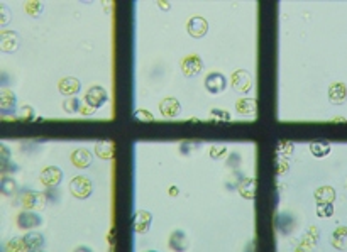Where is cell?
<instances>
[{"label": "cell", "instance_id": "cell-1", "mask_svg": "<svg viewBox=\"0 0 347 252\" xmlns=\"http://www.w3.org/2000/svg\"><path fill=\"white\" fill-rule=\"evenodd\" d=\"M92 181L88 178H85V176H77V178L72 180V183H70V191H72V195L75 198H80V200H86L90 195H92Z\"/></svg>", "mask_w": 347, "mask_h": 252}, {"label": "cell", "instance_id": "cell-2", "mask_svg": "<svg viewBox=\"0 0 347 252\" xmlns=\"http://www.w3.org/2000/svg\"><path fill=\"white\" fill-rule=\"evenodd\" d=\"M109 100V93L105 92V88H102V86H92V88L88 90V92L85 93V104L86 107L97 110L100 108L102 105H105Z\"/></svg>", "mask_w": 347, "mask_h": 252}, {"label": "cell", "instance_id": "cell-3", "mask_svg": "<svg viewBox=\"0 0 347 252\" xmlns=\"http://www.w3.org/2000/svg\"><path fill=\"white\" fill-rule=\"evenodd\" d=\"M231 85L235 92L247 93L252 88V76L246 72V70H239V72H235L234 74H232Z\"/></svg>", "mask_w": 347, "mask_h": 252}, {"label": "cell", "instance_id": "cell-4", "mask_svg": "<svg viewBox=\"0 0 347 252\" xmlns=\"http://www.w3.org/2000/svg\"><path fill=\"white\" fill-rule=\"evenodd\" d=\"M21 205L27 210H41L46 205V196L38 191H26L21 196Z\"/></svg>", "mask_w": 347, "mask_h": 252}, {"label": "cell", "instance_id": "cell-5", "mask_svg": "<svg viewBox=\"0 0 347 252\" xmlns=\"http://www.w3.org/2000/svg\"><path fill=\"white\" fill-rule=\"evenodd\" d=\"M202 68H203V63L200 60V56H196V54H190V56H187L183 60V63H181V72L188 78L196 76V74L202 72Z\"/></svg>", "mask_w": 347, "mask_h": 252}, {"label": "cell", "instance_id": "cell-6", "mask_svg": "<svg viewBox=\"0 0 347 252\" xmlns=\"http://www.w3.org/2000/svg\"><path fill=\"white\" fill-rule=\"evenodd\" d=\"M226 86H227V80H226V76H224L222 73H210L207 78H205V88H207V92H210V93H214V95H217V93H222L224 90H226Z\"/></svg>", "mask_w": 347, "mask_h": 252}, {"label": "cell", "instance_id": "cell-7", "mask_svg": "<svg viewBox=\"0 0 347 252\" xmlns=\"http://www.w3.org/2000/svg\"><path fill=\"white\" fill-rule=\"evenodd\" d=\"M39 180L44 186L48 188H53V186H58L60 181L63 180V171L60 168L56 166H49V168H44L39 175Z\"/></svg>", "mask_w": 347, "mask_h": 252}, {"label": "cell", "instance_id": "cell-8", "mask_svg": "<svg viewBox=\"0 0 347 252\" xmlns=\"http://www.w3.org/2000/svg\"><path fill=\"white\" fill-rule=\"evenodd\" d=\"M187 29H188V34H190L192 37L200 39V37H203L205 34H207V31H208V22L205 21L203 17H193V19H190V21H188Z\"/></svg>", "mask_w": 347, "mask_h": 252}, {"label": "cell", "instance_id": "cell-9", "mask_svg": "<svg viewBox=\"0 0 347 252\" xmlns=\"http://www.w3.org/2000/svg\"><path fill=\"white\" fill-rule=\"evenodd\" d=\"M161 115L166 117V119H175V117L180 115L181 112V105L176 98H164L159 105Z\"/></svg>", "mask_w": 347, "mask_h": 252}, {"label": "cell", "instance_id": "cell-10", "mask_svg": "<svg viewBox=\"0 0 347 252\" xmlns=\"http://www.w3.org/2000/svg\"><path fill=\"white\" fill-rule=\"evenodd\" d=\"M19 46V37L14 31H2L0 33V48L3 53H14Z\"/></svg>", "mask_w": 347, "mask_h": 252}, {"label": "cell", "instance_id": "cell-11", "mask_svg": "<svg viewBox=\"0 0 347 252\" xmlns=\"http://www.w3.org/2000/svg\"><path fill=\"white\" fill-rule=\"evenodd\" d=\"M42 223L41 216L36 215L34 212L27 210V212H22V214H19L17 216V225L21 228H26V230H29V228H36Z\"/></svg>", "mask_w": 347, "mask_h": 252}, {"label": "cell", "instance_id": "cell-12", "mask_svg": "<svg viewBox=\"0 0 347 252\" xmlns=\"http://www.w3.org/2000/svg\"><path fill=\"white\" fill-rule=\"evenodd\" d=\"M151 222H153V215L149 212H144V210H139L136 212L134 215V230L137 234H146L151 227Z\"/></svg>", "mask_w": 347, "mask_h": 252}, {"label": "cell", "instance_id": "cell-13", "mask_svg": "<svg viewBox=\"0 0 347 252\" xmlns=\"http://www.w3.org/2000/svg\"><path fill=\"white\" fill-rule=\"evenodd\" d=\"M81 90V83L78 78L73 76H66L60 81V93L65 97H73L77 95L78 92Z\"/></svg>", "mask_w": 347, "mask_h": 252}, {"label": "cell", "instance_id": "cell-14", "mask_svg": "<svg viewBox=\"0 0 347 252\" xmlns=\"http://www.w3.org/2000/svg\"><path fill=\"white\" fill-rule=\"evenodd\" d=\"M235 110L244 117H254L256 112H258V104H256L254 98H240L235 104Z\"/></svg>", "mask_w": 347, "mask_h": 252}, {"label": "cell", "instance_id": "cell-15", "mask_svg": "<svg viewBox=\"0 0 347 252\" xmlns=\"http://www.w3.org/2000/svg\"><path fill=\"white\" fill-rule=\"evenodd\" d=\"M0 108H2L3 113H14V108H15V95L12 90L9 88H2L0 92Z\"/></svg>", "mask_w": 347, "mask_h": 252}, {"label": "cell", "instance_id": "cell-16", "mask_svg": "<svg viewBox=\"0 0 347 252\" xmlns=\"http://www.w3.org/2000/svg\"><path fill=\"white\" fill-rule=\"evenodd\" d=\"M95 154L104 161L112 159L114 154H116V144L112 141H100L95 145Z\"/></svg>", "mask_w": 347, "mask_h": 252}, {"label": "cell", "instance_id": "cell-17", "mask_svg": "<svg viewBox=\"0 0 347 252\" xmlns=\"http://www.w3.org/2000/svg\"><path fill=\"white\" fill-rule=\"evenodd\" d=\"M237 190H239V195L242 196L244 200H254L256 198V181L252 178L240 180Z\"/></svg>", "mask_w": 347, "mask_h": 252}, {"label": "cell", "instance_id": "cell-18", "mask_svg": "<svg viewBox=\"0 0 347 252\" xmlns=\"http://www.w3.org/2000/svg\"><path fill=\"white\" fill-rule=\"evenodd\" d=\"M72 163L80 169L88 168L90 164H92V154H90V151H86V149H77L72 154Z\"/></svg>", "mask_w": 347, "mask_h": 252}, {"label": "cell", "instance_id": "cell-19", "mask_svg": "<svg viewBox=\"0 0 347 252\" xmlns=\"http://www.w3.org/2000/svg\"><path fill=\"white\" fill-rule=\"evenodd\" d=\"M329 98L334 105H341L346 100V85L344 83H334L329 90Z\"/></svg>", "mask_w": 347, "mask_h": 252}, {"label": "cell", "instance_id": "cell-20", "mask_svg": "<svg viewBox=\"0 0 347 252\" xmlns=\"http://www.w3.org/2000/svg\"><path fill=\"white\" fill-rule=\"evenodd\" d=\"M24 242L27 251H39L44 246V237L41 234H38V232H31L24 237Z\"/></svg>", "mask_w": 347, "mask_h": 252}, {"label": "cell", "instance_id": "cell-21", "mask_svg": "<svg viewBox=\"0 0 347 252\" xmlns=\"http://www.w3.org/2000/svg\"><path fill=\"white\" fill-rule=\"evenodd\" d=\"M335 190L330 186H322L315 191V200L317 203H334L335 202Z\"/></svg>", "mask_w": 347, "mask_h": 252}, {"label": "cell", "instance_id": "cell-22", "mask_svg": "<svg viewBox=\"0 0 347 252\" xmlns=\"http://www.w3.org/2000/svg\"><path fill=\"white\" fill-rule=\"evenodd\" d=\"M310 151L315 157H325L330 152V144L322 141V143H311Z\"/></svg>", "mask_w": 347, "mask_h": 252}, {"label": "cell", "instance_id": "cell-23", "mask_svg": "<svg viewBox=\"0 0 347 252\" xmlns=\"http://www.w3.org/2000/svg\"><path fill=\"white\" fill-rule=\"evenodd\" d=\"M0 190H2V193L5 196H12V195H15V191H17V183H15L12 178L3 176L2 183H0Z\"/></svg>", "mask_w": 347, "mask_h": 252}, {"label": "cell", "instance_id": "cell-24", "mask_svg": "<svg viewBox=\"0 0 347 252\" xmlns=\"http://www.w3.org/2000/svg\"><path fill=\"white\" fill-rule=\"evenodd\" d=\"M295 144L291 141H279L278 145H276V154L281 157H288L290 154H293Z\"/></svg>", "mask_w": 347, "mask_h": 252}, {"label": "cell", "instance_id": "cell-25", "mask_svg": "<svg viewBox=\"0 0 347 252\" xmlns=\"http://www.w3.org/2000/svg\"><path fill=\"white\" fill-rule=\"evenodd\" d=\"M42 9H44V5H42V2H38V0H29V2L24 3L26 14L33 15V17H36V15L41 14Z\"/></svg>", "mask_w": 347, "mask_h": 252}, {"label": "cell", "instance_id": "cell-26", "mask_svg": "<svg viewBox=\"0 0 347 252\" xmlns=\"http://www.w3.org/2000/svg\"><path fill=\"white\" fill-rule=\"evenodd\" d=\"M63 108H65L68 113H77L81 110V102L78 100V98H70V100H65Z\"/></svg>", "mask_w": 347, "mask_h": 252}, {"label": "cell", "instance_id": "cell-27", "mask_svg": "<svg viewBox=\"0 0 347 252\" xmlns=\"http://www.w3.org/2000/svg\"><path fill=\"white\" fill-rule=\"evenodd\" d=\"M334 214V207L332 203H317V215L320 218H329Z\"/></svg>", "mask_w": 347, "mask_h": 252}, {"label": "cell", "instance_id": "cell-28", "mask_svg": "<svg viewBox=\"0 0 347 252\" xmlns=\"http://www.w3.org/2000/svg\"><path fill=\"white\" fill-rule=\"evenodd\" d=\"M332 244L335 247H339V249H344V246H346V227H341L339 230H335Z\"/></svg>", "mask_w": 347, "mask_h": 252}, {"label": "cell", "instance_id": "cell-29", "mask_svg": "<svg viewBox=\"0 0 347 252\" xmlns=\"http://www.w3.org/2000/svg\"><path fill=\"white\" fill-rule=\"evenodd\" d=\"M5 249H7V251H12V252H17V251H27V249H26L24 237H22V239H12V240H10V242H7Z\"/></svg>", "mask_w": 347, "mask_h": 252}, {"label": "cell", "instance_id": "cell-30", "mask_svg": "<svg viewBox=\"0 0 347 252\" xmlns=\"http://www.w3.org/2000/svg\"><path fill=\"white\" fill-rule=\"evenodd\" d=\"M288 173V163L285 157L278 156L276 157V176H283Z\"/></svg>", "mask_w": 347, "mask_h": 252}, {"label": "cell", "instance_id": "cell-31", "mask_svg": "<svg viewBox=\"0 0 347 252\" xmlns=\"http://www.w3.org/2000/svg\"><path fill=\"white\" fill-rule=\"evenodd\" d=\"M226 154H227L226 145H214V147L210 149V157L212 159H222Z\"/></svg>", "mask_w": 347, "mask_h": 252}, {"label": "cell", "instance_id": "cell-32", "mask_svg": "<svg viewBox=\"0 0 347 252\" xmlns=\"http://www.w3.org/2000/svg\"><path fill=\"white\" fill-rule=\"evenodd\" d=\"M134 117H136L137 120H141V122H153L154 120V115H153L149 110H136Z\"/></svg>", "mask_w": 347, "mask_h": 252}, {"label": "cell", "instance_id": "cell-33", "mask_svg": "<svg viewBox=\"0 0 347 252\" xmlns=\"http://www.w3.org/2000/svg\"><path fill=\"white\" fill-rule=\"evenodd\" d=\"M19 119L21 120H26V122H31L36 119V115H34V110L33 107H22L21 108V115H19Z\"/></svg>", "mask_w": 347, "mask_h": 252}, {"label": "cell", "instance_id": "cell-34", "mask_svg": "<svg viewBox=\"0 0 347 252\" xmlns=\"http://www.w3.org/2000/svg\"><path fill=\"white\" fill-rule=\"evenodd\" d=\"M212 115L217 117V119H220V120H231V119H232L231 113L226 112V110H219V108H214V110H212Z\"/></svg>", "mask_w": 347, "mask_h": 252}, {"label": "cell", "instance_id": "cell-35", "mask_svg": "<svg viewBox=\"0 0 347 252\" xmlns=\"http://www.w3.org/2000/svg\"><path fill=\"white\" fill-rule=\"evenodd\" d=\"M10 157V149L7 145H2V164H5Z\"/></svg>", "mask_w": 347, "mask_h": 252}, {"label": "cell", "instance_id": "cell-36", "mask_svg": "<svg viewBox=\"0 0 347 252\" xmlns=\"http://www.w3.org/2000/svg\"><path fill=\"white\" fill-rule=\"evenodd\" d=\"M0 12H2V19H0V24H2V26H5L7 22H9V15H7V10L3 9V7H2V9H0Z\"/></svg>", "mask_w": 347, "mask_h": 252}, {"label": "cell", "instance_id": "cell-37", "mask_svg": "<svg viewBox=\"0 0 347 252\" xmlns=\"http://www.w3.org/2000/svg\"><path fill=\"white\" fill-rule=\"evenodd\" d=\"M157 5H159L163 10H169V2H161V0H159V2H157Z\"/></svg>", "mask_w": 347, "mask_h": 252}, {"label": "cell", "instance_id": "cell-38", "mask_svg": "<svg viewBox=\"0 0 347 252\" xmlns=\"http://www.w3.org/2000/svg\"><path fill=\"white\" fill-rule=\"evenodd\" d=\"M116 244V228H112V232H110V246H114Z\"/></svg>", "mask_w": 347, "mask_h": 252}, {"label": "cell", "instance_id": "cell-39", "mask_svg": "<svg viewBox=\"0 0 347 252\" xmlns=\"http://www.w3.org/2000/svg\"><path fill=\"white\" fill-rule=\"evenodd\" d=\"M169 195H171V196H176V195H178V188H176V186H171V188H169Z\"/></svg>", "mask_w": 347, "mask_h": 252}]
</instances>
